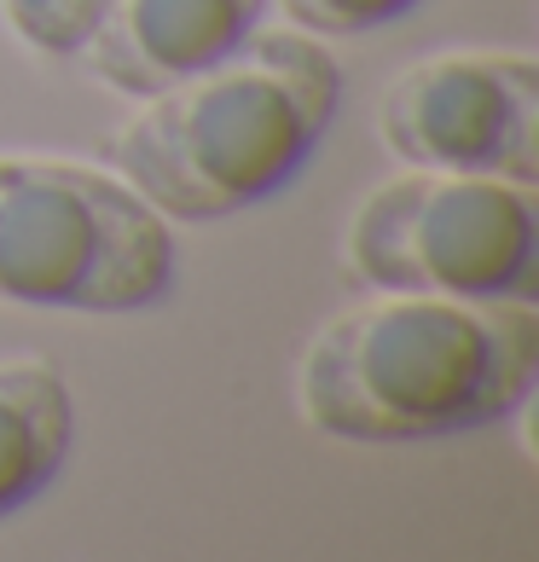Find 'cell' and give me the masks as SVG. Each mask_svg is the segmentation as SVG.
Here are the masks:
<instances>
[{"instance_id":"cell-1","label":"cell","mask_w":539,"mask_h":562,"mask_svg":"<svg viewBox=\"0 0 539 562\" xmlns=\"http://www.w3.org/2000/svg\"><path fill=\"white\" fill-rule=\"evenodd\" d=\"M539 383V302L366 290L296 366L307 429L348 447H435L516 418Z\"/></svg>"},{"instance_id":"cell-2","label":"cell","mask_w":539,"mask_h":562,"mask_svg":"<svg viewBox=\"0 0 539 562\" xmlns=\"http://www.w3.org/2000/svg\"><path fill=\"white\" fill-rule=\"evenodd\" d=\"M337 105L343 65L325 35L256 30L215 65L139 99V116L105 139V162L162 221H226L314 162Z\"/></svg>"},{"instance_id":"cell-3","label":"cell","mask_w":539,"mask_h":562,"mask_svg":"<svg viewBox=\"0 0 539 562\" xmlns=\"http://www.w3.org/2000/svg\"><path fill=\"white\" fill-rule=\"evenodd\" d=\"M175 221L111 162L0 157V302L41 314H145L175 296Z\"/></svg>"},{"instance_id":"cell-4","label":"cell","mask_w":539,"mask_h":562,"mask_svg":"<svg viewBox=\"0 0 539 562\" xmlns=\"http://www.w3.org/2000/svg\"><path fill=\"white\" fill-rule=\"evenodd\" d=\"M343 267L360 290L539 302V198L499 175L401 169L348 221Z\"/></svg>"},{"instance_id":"cell-5","label":"cell","mask_w":539,"mask_h":562,"mask_svg":"<svg viewBox=\"0 0 539 562\" xmlns=\"http://www.w3.org/2000/svg\"><path fill=\"white\" fill-rule=\"evenodd\" d=\"M378 139L406 169L499 175L539 186V65L534 53H435L383 88Z\"/></svg>"},{"instance_id":"cell-6","label":"cell","mask_w":539,"mask_h":562,"mask_svg":"<svg viewBox=\"0 0 539 562\" xmlns=\"http://www.w3.org/2000/svg\"><path fill=\"white\" fill-rule=\"evenodd\" d=\"M267 7L273 0H111L76 58L111 93L151 99L250 41Z\"/></svg>"},{"instance_id":"cell-7","label":"cell","mask_w":539,"mask_h":562,"mask_svg":"<svg viewBox=\"0 0 539 562\" xmlns=\"http://www.w3.org/2000/svg\"><path fill=\"white\" fill-rule=\"evenodd\" d=\"M76 452V394L35 353L0 360V522L30 510Z\"/></svg>"},{"instance_id":"cell-8","label":"cell","mask_w":539,"mask_h":562,"mask_svg":"<svg viewBox=\"0 0 539 562\" xmlns=\"http://www.w3.org/2000/svg\"><path fill=\"white\" fill-rule=\"evenodd\" d=\"M111 0H0L12 35L47 58H76Z\"/></svg>"},{"instance_id":"cell-9","label":"cell","mask_w":539,"mask_h":562,"mask_svg":"<svg viewBox=\"0 0 539 562\" xmlns=\"http://www.w3.org/2000/svg\"><path fill=\"white\" fill-rule=\"evenodd\" d=\"M279 7L307 35H371L383 24H401L424 0H279Z\"/></svg>"}]
</instances>
